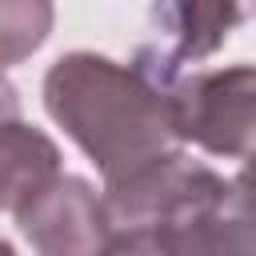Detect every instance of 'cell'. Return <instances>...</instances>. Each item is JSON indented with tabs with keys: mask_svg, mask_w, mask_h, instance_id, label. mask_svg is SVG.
I'll list each match as a JSON object with an SVG mask.
<instances>
[{
	"mask_svg": "<svg viewBox=\"0 0 256 256\" xmlns=\"http://www.w3.org/2000/svg\"><path fill=\"white\" fill-rule=\"evenodd\" d=\"M44 108L104 184L172 148L160 76L96 52H68L44 76Z\"/></svg>",
	"mask_w": 256,
	"mask_h": 256,
	"instance_id": "cell-1",
	"label": "cell"
},
{
	"mask_svg": "<svg viewBox=\"0 0 256 256\" xmlns=\"http://www.w3.org/2000/svg\"><path fill=\"white\" fill-rule=\"evenodd\" d=\"M164 108L172 140L200 144L212 156L244 160L252 148L256 112V72L252 64L208 68L164 84Z\"/></svg>",
	"mask_w": 256,
	"mask_h": 256,
	"instance_id": "cell-2",
	"label": "cell"
},
{
	"mask_svg": "<svg viewBox=\"0 0 256 256\" xmlns=\"http://www.w3.org/2000/svg\"><path fill=\"white\" fill-rule=\"evenodd\" d=\"M244 188H248L244 176L236 180L220 176L216 184L176 204L144 232H152L168 256H256Z\"/></svg>",
	"mask_w": 256,
	"mask_h": 256,
	"instance_id": "cell-3",
	"label": "cell"
},
{
	"mask_svg": "<svg viewBox=\"0 0 256 256\" xmlns=\"http://www.w3.org/2000/svg\"><path fill=\"white\" fill-rule=\"evenodd\" d=\"M16 224L36 256H104L112 240L100 192L64 172L16 212Z\"/></svg>",
	"mask_w": 256,
	"mask_h": 256,
	"instance_id": "cell-4",
	"label": "cell"
},
{
	"mask_svg": "<svg viewBox=\"0 0 256 256\" xmlns=\"http://www.w3.org/2000/svg\"><path fill=\"white\" fill-rule=\"evenodd\" d=\"M56 176L60 148L48 132L24 120L0 124V212H20Z\"/></svg>",
	"mask_w": 256,
	"mask_h": 256,
	"instance_id": "cell-5",
	"label": "cell"
},
{
	"mask_svg": "<svg viewBox=\"0 0 256 256\" xmlns=\"http://www.w3.org/2000/svg\"><path fill=\"white\" fill-rule=\"evenodd\" d=\"M248 0H156V20L176 60L212 56L244 20Z\"/></svg>",
	"mask_w": 256,
	"mask_h": 256,
	"instance_id": "cell-6",
	"label": "cell"
},
{
	"mask_svg": "<svg viewBox=\"0 0 256 256\" xmlns=\"http://www.w3.org/2000/svg\"><path fill=\"white\" fill-rule=\"evenodd\" d=\"M52 0H0V72L28 60L52 32Z\"/></svg>",
	"mask_w": 256,
	"mask_h": 256,
	"instance_id": "cell-7",
	"label": "cell"
},
{
	"mask_svg": "<svg viewBox=\"0 0 256 256\" xmlns=\"http://www.w3.org/2000/svg\"><path fill=\"white\" fill-rule=\"evenodd\" d=\"M104 256H168V252L156 244L152 232H144V228H124V232H112Z\"/></svg>",
	"mask_w": 256,
	"mask_h": 256,
	"instance_id": "cell-8",
	"label": "cell"
},
{
	"mask_svg": "<svg viewBox=\"0 0 256 256\" xmlns=\"http://www.w3.org/2000/svg\"><path fill=\"white\" fill-rule=\"evenodd\" d=\"M8 120H20V92H16V84L0 72V124H8Z\"/></svg>",
	"mask_w": 256,
	"mask_h": 256,
	"instance_id": "cell-9",
	"label": "cell"
},
{
	"mask_svg": "<svg viewBox=\"0 0 256 256\" xmlns=\"http://www.w3.org/2000/svg\"><path fill=\"white\" fill-rule=\"evenodd\" d=\"M0 256H16V248H12L8 240H0Z\"/></svg>",
	"mask_w": 256,
	"mask_h": 256,
	"instance_id": "cell-10",
	"label": "cell"
}]
</instances>
